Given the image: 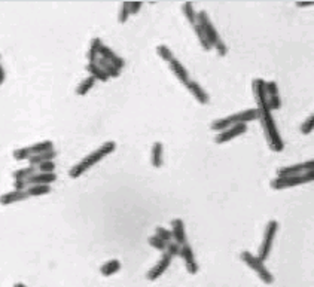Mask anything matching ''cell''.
Returning <instances> with one entry per match:
<instances>
[{
  "label": "cell",
  "instance_id": "cell-15",
  "mask_svg": "<svg viewBox=\"0 0 314 287\" xmlns=\"http://www.w3.org/2000/svg\"><path fill=\"white\" fill-rule=\"evenodd\" d=\"M185 85H186L188 91L194 95V97H195V100H197L198 103H201V105H208V103H210V97H208V94L205 92L204 88H203L198 82L189 79Z\"/></svg>",
  "mask_w": 314,
  "mask_h": 287
},
{
  "label": "cell",
  "instance_id": "cell-37",
  "mask_svg": "<svg viewBox=\"0 0 314 287\" xmlns=\"http://www.w3.org/2000/svg\"><path fill=\"white\" fill-rule=\"evenodd\" d=\"M165 253H167V255H170L172 257L179 256V255H180V245L174 241L169 242V244H167V247H165Z\"/></svg>",
  "mask_w": 314,
  "mask_h": 287
},
{
  "label": "cell",
  "instance_id": "cell-35",
  "mask_svg": "<svg viewBox=\"0 0 314 287\" xmlns=\"http://www.w3.org/2000/svg\"><path fill=\"white\" fill-rule=\"evenodd\" d=\"M128 18H130V2H124L118 14V21L124 24L128 21Z\"/></svg>",
  "mask_w": 314,
  "mask_h": 287
},
{
  "label": "cell",
  "instance_id": "cell-4",
  "mask_svg": "<svg viewBox=\"0 0 314 287\" xmlns=\"http://www.w3.org/2000/svg\"><path fill=\"white\" fill-rule=\"evenodd\" d=\"M258 119V112L256 109H246V110H241L238 113L234 115H229L226 118H222V119H216V121L212 122V130L215 131H223L225 128H229V127H234L238 124H249L250 121H256Z\"/></svg>",
  "mask_w": 314,
  "mask_h": 287
},
{
  "label": "cell",
  "instance_id": "cell-20",
  "mask_svg": "<svg viewBox=\"0 0 314 287\" xmlns=\"http://www.w3.org/2000/svg\"><path fill=\"white\" fill-rule=\"evenodd\" d=\"M57 155H58L57 151H55V149H52V151L45 152V153L34 155V156H32V158L29 159V162H30V166L37 167V166H40V164H44V162H48V161H54V159L57 158Z\"/></svg>",
  "mask_w": 314,
  "mask_h": 287
},
{
  "label": "cell",
  "instance_id": "cell-13",
  "mask_svg": "<svg viewBox=\"0 0 314 287\" xmlns=\"http://www.w3.org/2000/svg\"><path fill=\"white\" fill-rule=\"evenodd\" d=\"M172 235H173V241L177 242L180 247L185 245V244H188L185 222H183L182 219H173V220H172Z\"/></svg>",
  "mask_w": 314,
  "mask_h": 287
},
{
  "label": "cell",
  "instance_id": "cell-21",
  "mask_svg": "<svg viewBox=\"0 0 314 287\" xmlns=\"http://www.w3.org/2000/svg\"><path fill=\"white\" fill-rule=\"evenodd\" d=\"M95 64L106 73V75L109 76V79L110 77H119V75H121V70L119 69H116L113 64H110L109 61H106V60H103L101 57H98L97 58V61H95Z\"/></svg>",
  "mask_w": 314,
  "mask_h": 287
},
{
  "label": "cell",
  "instance_id": "cell-14",
  "mask_svg": "<svg viewBox=\"0 0 314 287\" xmlns=\"http://www.w3.org/2000/svg\"><path fill=\"white\" fill-rule=\"evenodd\" d=\"M100 57L103 58V60L109 61L110 64H113L116 69H119V70H122L124 67H125V61H124V58L122 57H119L112 48H109V46L103 45L101 46V49H100Z\"/></svg>",
  "mask_w": 314,
  "mask_h": 287
},
{
  "label": "cell",
  "instance_id": "cell-32",
  "mask_svg": "<svg viewBox=\"0 0 314 287\" xmlns=\"http://www.w3.org/2000/svg\"><path fill=\"white\" fill-rule=\"evenodd\" d=\"M155 235H157L158 238H161L164 242H172L173 241V235H172V231H169V229H165V228L162 227H158L157 231H155Z\"/></svg>",
  "mask_w": 314,
  "mask_h": 287
},
{
  "label": "cell",
  "instance_id": "cell-23",
  "mask_svg": "<svg viewBox=\"0 0 314 287\" xmlns=\"http://www.w3.org/2000/svg\"><path fill=\"white\" fill-rule=\"evenodd\" d=\"M85 69L90 73V76H93L95 80H98V82H108L109 80V76L106 75L95 63H88Z\"/></svg>",
  "mask_w": 314,
  "mask_h": 287
},
{
  "label": "cell",
  "instance_id": "cell-43",
  "mask_svg": "<svg viewBox=\"0 0 314 287\" xmlns=\"http://www.w3.org/2000/svg\"><path fill=\"white\" fill-rule=\"evenodd\" d=\"M14 287H27V286H26V284H23V283H16Z\"/></svg>",
  "mask_w": 314,
  "mask_h": 287
},
{
  "label": "cell",
  "instance_id": "cell-25",
  "mask_svg": "<svg viewBox=\"0 0 314 287\" xmlns=\"http://www.w3.org/2000/svg\"><path fill=\"white\" fill-rule=\"evenodd\" d=\"M29 197H42V195H48L51 192V184H32L27 186L26 189Z\"/></svg>",
  "mask_w": 314,
  "mask_h": 287
},
{
  "label": "cell",
  "instance_id": "cell-2",
  "mask_svg": "<svg viewBox=\"0 0 314 287\" xmlns=\"http://www.w3.org/2000/svg\"><path fill=\"white\" fill-rule=\"evenodd\" d=\"M116 151V143L115 141H106L103 143L98 149H95L94 152H91L90 155H87L85 158H82L76 166H73L69 170V176L72 179H79L85 171H88L90 168H93L97 166L100 161H103L106 156H109L110 153Z\"/></svg>",
  "mask_w": 314,
  "mask_h": 287
},
{
  "label": "cell",
  "instance_id": "cell-29",
  "mask_svg": "<svg viewBox=\"0 0 314 287\" xmlns=\"http://www.w3.org/2000/svg\"><path fill=\"white\" fill-rule=\"evenodd\" d=\"M182 11H183L186 19L189 21V24L194 26V24L197 23V12H195V9H194V5H192L191 2H185V3L182 5Z\"/></svg>",
  "mask_w": 314,
  "mask_h": 287
},
{
  "label": "cell",
  "instance_id": "cell-42",
  "mask_svg": "<svg viewBox=\"0 0 314 287\" xmlns=\"http://www.w3.org/2000/svg\"><path fill=\"white\" fill-rule=\"evenodd\" d=\"M314 5V2L308 0V2H297V6L298 8H311Z\"/></svg>",
  "mask_w": 314,
  "mask_h": 287
},
{
  "label": "cell",
  "instance_id": "cell-10",
  "mask_svg": "<svg viewBox=\"0 0 314 287\" xmlns=\"http://www.w3.org/2000/svg\"><path fill=\"white\" fill-rule=\"evenodd\" d=\"M265 95H267V105L269 110H279L282 107V98L279 94V87L276 80L265 82Z\"/></svg>",
  "mask_w": 314,
  "mask_h": 287
},
{
  "label": "cell",
  "instance_id": "cell-41",
  "mask_svg": "<svg viewBox=\"0 0 314 287\" xmlns=\"http://www.w3.org/2000/svg\"><path fill=\"white\" fill-rule=\"evenodd\" d=\"M5 80H6V72H5V67L2 63V55H0V87L5 84Z\"/></svg>",
  "mask_w": 314,
  "mask_h": 287
},
{
  "label": "cell",
  "instance_id": "cell-1",
  "mask_svg": "<svg viewBox=\"0 0 314 287\" xmlns=\"http://www.w3.org/2000/svg\"><path fill=\"white\" fill-rule=\"evenodd\" d=\"M265 82L262 77H256L252 82V88H253V95L258 105V119L262 122L265 136H267L269 148L274 152H282L284 149V143L283 138L279 133V128L276 125V121L273 118V112L269 110L267 105V95H265Z\"/></svg>",
  "mask_w": 314,
  "mask_h": 287
},
{
  "label": "cell",
  "instance_id": "cell-39",
  "mask_svg": "<svg viewBox=\"0 0 314 287\" xmlns=\"http://www.w3.org/2000/svg\"><path fill=\"white\" fill-rule=\"evenodd\" d=\"M141 2H130V15H136L139 14V11L141 9Z\"/></svg>",
  "mask_w": 314,
  "mask_h": 287
},
{
  "label": "cell",
  "instance_id": "cell-40",
  "mask_svg": "<svg viewBox=\"0 0 314 287\" xmlns=\"http://www.w3.org/2000/svg\"><path fill=\"white\" fill-rule=\"evenodd\" d=\"M14 189L15 191H26L27 189V184L24 180H14Z\"/></svg>",
  "mask_w": 314,
  "mask_h": 287
},
{
  "label": "cell",
  "instance_id": "cell-17",
  "mask_svg": "<svg viewBox=\"0 0 314 287\" xmlns=\"http://www.w3.org/2000/svg\"><path fill=\"white\" fill-rule=\"evenodd\" d=\"M55 180H57L55 173H40V171H37L36 174H33L30 179L26 180V184L27 186H32V184H52Z\"/></svg>",
  "mask_w": 314,
  "mask_h": 287
},
{
  "label": "cell",
  "instance_id": "cell-18",
  "mask_svg": "<svg viewBox=\"0 0 314 287\" xmlns=\"http://www.w3.org/2000/svg\"><path fill=\"white\" fill-rule=\"evenodd\" d=\"M169 66H170V69H172V72L174 73V76L182 82V84H186L189 80V72L186 70V67L180 63V61L177 60L176 57H174L173 60L169 63Z\"/></svg>",
  "mask_w": 314,
  "mask_h": 287
},
{
  "label": "cell",
  "instance_id": "cell-6",
  "mask_svg": "<svg viewBox=\"0 0 314 287\" xmlns=\"http://www.w3.org/2000/svg\"><path fill=\"white\" fill-rule=\"evenodd\" d=\"M241 260L250 268L253 271L256 272V275L265 283V284H273L274 283V277L273 274L269 272L267 266L264 265V260H261L258 256L252 255L250 252H241Z\"/></svg>",
  "mask_w": 314,
  "mask_h": 287
},
{
  "label": "cell",
  "instance_id": "cell-24",
  "mask_svg": "<svg viewBox=\"0 0 314 287\" xmlns=\"http://www.w3.org/2000/svg\"><path fill=\"white\" fill-rule=\"evenodd\" d=\"M54 149V143L51 140H45V141H40V143H34L32 146H29V152L30 155H39V153H45Z\"/></svg>",
  "mask_w": 314,
  "mask_h": 287
},
{
  "label": "cell",
  "instance_id": "cell-27",
  "mask_svg": "<svg viewBox=\"0 0 314 287\" xmlns=\"http://www.w3.org/2000/svg\"><path fill=\"white\" fill-rule=\"evenodd\" d=\"M103 46V42L100 37H94L90 44V51H88V61L90 63H95L97 58L100 57V49Z\"/></svg>",
  "mask_w": 314,
  "mask_h": 287
},
{
  "label": "cell",
  "instance_id": "cell-16",
  "mask_svg": "<svg viewBox=\"0 0 314 287\" xmlns=\"http://www.w3.org/2000/svg\"><path fill=\"white\" fill-rule=\"evenodd\" d=\"M29 195L26 191H11V192H6L3 195H0V204L2 206H11V204H15V202H21V201H26L29 199Z\"/></svg>",
  "mask_w": 314,
  "mask_h": 287
},
{
  "label": "cell",
  "instance_id": "cell-34",
  "mask_svg": "<svg viewBox=\"0 0 314 287\" xmlns=\"http://www.w3.org/2000/svg\"><path fill=\"white\" fill-rule=\"evenodd\" d=\"M12 155H14V158H15L16 161H29L32 158V155L29 152V148H19V149L14 151Z\"/></svg>",
  "mask_w": 314,
  "mask_h": 287
},
{
  "label": "cell",
  "instance_id": "cell-3",
  "mask_svg": "<svg viewBox=\"0 0 314 287\" xmlns=\"http://www.w3.org/2000/svg\"><path fill=\"white\" fill-rule=\"evenodd\" d=\"M197 23L200 24V27L204 31L205 37H207V40L212 45V48L216 49V52L219 54L220 57H225L228 54V46L220 39L219 33L216 30V27L213 26L210 16H208V14L205 11H201V12L197 14Z\"/></svg>",
  "mask_w": 314,
  "mask_h": 287
},
{
  "label": "cell",
  "instance_id": "cell-22",
  "mask_svg": "<svg viewBox=\"0 0 314 287\" xmlns=\"http://www.w3.org/2000/svg\"><path fill=\"white\" fill-rule=\"evenodd\" d=\"M119 270H121V262H119L118 259H110L106 263L101 265L100 272H101V275H104V277H110V275L116 274Z\"/></svg>",
  "mask_w": 314,
  "mask_h": 287
},
{
  "label": "cell",
  "instance_id": "cell-38",
  "mask_svg": "<svg viewBox=\"0 0 314 287\" xmlns=\"http://www.w3.org/2000/svg\"><path fill=\"white\" fill-rule=\"evenodd\" d=\"M37 171L40 173H55V162L54 161H48L40 166H37Z\"/></svg>",
  "mask_w": 314,
  "mask_h": 287
},
{
  "label": "cell",
  "instance_id": "cell-33",
  "mask_svg": "<svg viewBox=\"0 0 314 287\" xmlns=\"http://www.w3.org/2000/svg\"><path fill=\"white\" fill-rule=\"evenodd\" d=\"M313 128H314V115H310V116L304 121V124L301 125V133H302L304 136H308V134L313 133Z\"/></svg>",
  "mask_w": 314,
  "mask_h": 287
},
{
  "label": "cell",
  "instance_id": "cell-30",
  "mask_svg": "<svg viewBox=\"0 0 314 287\" xmlns=\"http://www.w3.org/2000/svg\"><path fill=\"white\" fill-rule=\"evenodd\" d=\"M192 27H194V31H195V34H197V37H198V42H200L201 46H203V49H205V51H210V49H212V45L208 44V40H207V37H205L204 31H203V29L200 27V24H198V23H195Z\"/></svg>",
  "mask_w": 314,
  "mask_h": 287
},
{
  "label": "cell",
  "instance_id": "cell-8",
  "mask_svg": "<svg viewBox=\"0 0 314 287\" xmlns=\"http://www.w3.org/2000/svg\"><path fill=\"white\" fill-rule=\"evenodd\" d=\"M246 131H247V124H238V125H234V127L225 128L223 131H219L216 138H215V141L218 145H225V143L234 140L236 137L243 136Z\"/></svg>",
  "mask_w": 314,
  "mask_h": 287
},
{
  "label": "cell",
  "instance_id": "cell-26",
  "mask_svg": "<svg viewBox=\"0 0 314 287\" xmlns=\"http://www.w3.org/2000/svg\"><path fill=\"white\" fill-rule=\"evenodd\" d=\"M37 173V167H33V166H29L26 167V168H19V170H16V171H14L12 173V177H14V180H27V179H30L33 174H36Z\"/></svg>",
  "mask_w": 314,
  "mask_h": 287
},
{
  "label": "cell",
  "instance_id": "cell-5",
  "mask_svg": "<svg viewBox=\"0 0 314 287\" xmlns=\"http://www.w3.org/2000/svg\"><path fill=\"white\" fill-rule=\"evenodd\" d=\"M314 180V170L302 173L298 176H284L280 177L277 176L276 179L271 180V188L276 191H282V189H287V188H295L299 184H305V183H311Z\"/></svg>",
  "mask_w": 314,
  "mask_h": 287
},
{
  "label": "cell",
  "instance_id": "cell-19",
  "mask_svg": "<svg viewBox=\"0 0 314 287\" xmlns=\"http://www.w3.org/2000/svg\"><path fill=\"white\" fill-rule=\"evenodd\" d=\"M162 153H164V148H162V143L161 141H155L152 145V151H151V162L155 168H159L162 166Z\"/></svg>",
  "mask_w": 314,
  "mask_h": 287
},
{
  "label": "cell",
  "instance_id": "cell-28",
  "mask_svg": "<svg viewBox=\"0 0 314 287\" xmlns=\"http://www.w3.org/2000/svg\"><path fill=\"white\" fill-rule=\"evenodd\" d=\"M95 80L94 77L93 76H88V77H85L80 84L78 85V88H76V94L78 95H80V97H83V95H87L90 91L93 90L94 88V85H95Z\"/></svg>",
  "mask_w": 314,
  "mask_h": 287
},
{
  "label": "cell",
  "instance_id": "cell-31",
  "mask_svg": "<svg viewBox=\"0 0 314 287\" xmlns=\"http://www.w3.org/2000/svg\"><path fill=\"white\" fill-rule=\"evenodd\" d=\"M157 54L162 58V60L165 61V63H170V61L174 58V54L173 51L169 48L167 45H158L157 46Z\"/></svg>",
  "mask_w": 314,
  "mask_h": 287
},
{
  "label": "cell",
  "instance_id": "cell-11",
  "mask_svg": "<svg viewBox=\"0 0 314 287\" xmlns=\"http://www.w3.org/2000/svg\"><path fill=\"white\" fill-rule=\"evenodd\" d=\"M311 170H314V161L313 159H308V161H305V162H299V164H294V166L279 168L277 176H280V177H284V176H298V174L311 171Z\"/></svg>",
  "mask_w": 314,
  "mask_h": 287
},
{
  "label": "cell",
  "instance_id": "cell-9",
  "mask_svg": "<svg viewBox=\"0 0 314 287\" xmlns=\"http://www.w3.org/2000/svg\"><path fill=\"white\" fill-rule=\"evenodd\" d=\"M172 260H173V257L170 256V255H167V253L164 252L162 256H161V259H159L157 263L148 271L146 278H148L149 281H155V280H158L161 275H164V272L169 270V266L172 265Z\"/></svg>",
  "mask_w": 314,
  "mask_h": 287
},
{
  "label": "cell",
  "instance_id": "cell-12",
  "mask_svg": "<svg viewBox=\"0 0 314 287\" xmlns=\"http://www.w3.org/2000/svg\"><path fill=\"white\" fill-rule=\"evenodd\" d=\"M179 256L183 259L189 274H197L198 272V263H197V259H195V255H194V250H192V247L189 244H185V245L180 247V255Z\"/></svg>",
  "mask_w": 314,
  "mask_h": 287
},
{
  "label": "cell",
  "instance_id": "cell-36",
  "mask_svg": "<svg viewBox=\"0 0 314 287\" xmlns=\"http://www.w3.org/2000/svg\"><path fill=\"white\" fill-rule=\"evenodd\" d=\"M149 244L154 247V249H157V250H159V252H165V247H167V242H164L161 238H158L157 235H152V237H149Z\"/></svg>",
  "mask_w": 314,
  "mask_h": 287
},
{
  "label": "cell",
  "instance_id": "cell-7",
  "mask_svg": "<svg viewBox=\"0 0 314 287\" xmlns=\"http://www.w3.org/2000/svg\"><path fill=\"white\" fill-rule=\"evenodd\" d=\"M277 231H279V222L277 220H269L265 227V232H264V240L261 242V247H259V255L258 257L261 260H267L269 257V253L273 250V244H274V238L277 235Z\"/></svg>",
  "mask_w": 314,
  "mask_h": 287
}]
</instances>
